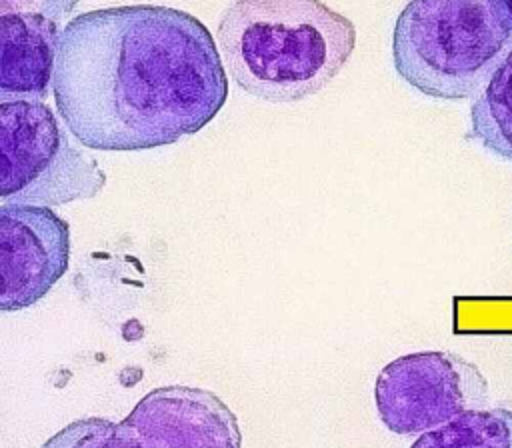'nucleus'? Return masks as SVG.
I'll return each mask as SVG.
<instances>
[{
	"label": "nucleus",
	"mask_w": 512,
	"mask_h": 448,
	"mask_svg": "<svg viewBox=\"0 0 512 448\" xmlns=\"http://www.w3.org/2000/svg\"><path fill=\"white\" fill-rule=\"evenodd\" d=\"M216 32L230 78L266 102L314 96L356 46L352 20L322 0H234Z\"/></svg>",
	"instance_id": "f03ea898"
},
{
	"label": "nucleus",
	"mask_w": 512,
	"mask_h": 448,
	"mask_svg": "<svg viewBox=\"0 0 512 448\" xmlns=\"http://www.w3.org/2000/svg\"><path fill=\"white\" fill-rule=\"evenodd\" d=\"M118 426L128 448H242L240 424L228 404L186 384L150 390Z\"/></svg>",
	"instance_id": "0eeeda50"
},
{
	"label": "nucleus",
	"mask_w": 512,
	"mask_h": 448,
	"mask_svg": "<svg viewBox=\"0 0 512 448\" xmlns=\"http://www.w3.org/2000/svg\"><path fill=\"white\" fill-rule=\"evenodd\" d=\"M488 382L476 364L454 352H410L376 376L380 420L394 434H422L466 410L484 408Z\"/></svg>",
	"instance_id": "39448f33"
},
{
	"label": "nucleus",
	"mask_w": 512,
	"mask_h": 448,
	"mask_svg": "<svg viewBox=\"0 0 512 448\" xmlns=\"http://www.w3.org/2000/svg\"><path fill=\"white\" fill-rule=\"evenodd\" d=\"M70 262V228L50 206H0V310L42 300Z\"/></svg>",
	"instance_id": "423d86ee"
},
{
	"label": "nucleus",
	"mask_w": 512,
	"mask_h": 448,
	"mask_svg": "<svg viewBox=\"0 0 512 448\" xmlns=\"http://www.w3.org/2000/svg\"><path fill=\"white\" fill-rule=\"evenodd\" d=\"M56 110L96 150H148L202 130L226 104L224 62L192 14L154 4L74 16L58 38Z\"/></svg>",
	"instance_id": "f257e3e1"
},
{
	"label": "nucleus",
	"mask_w": 512,
	"mask_h": 448,
	"mask_svg": "<svg viewBox=\"0 0 512 448\" xmlns=\"http://www.w3.org/2000/svg\"><path fill=\"white\" fill-rule=\"evenodd\" d=\"M42 448H128L118 422L88 416L66 424L52 434Z\"/></svg>",
	"instance_id": "9b49d317"
},
{
	"label": "nucleus",
	"mask_w": 512,
	"mask_h": 448,
	"mask_svg": "<svg viewBox=\"0 0 512 448\" xmlns=\"http://www.w3.org/2000/svg\"><path fill=\"white\" fill-rule=\"evenodd\" d=\"M66 0H50L42 10L4 12L0 18V96H32L40 100L54 78L58 50V18Z\"/></svg>",
	"instance_id": "6e6552de"
},
{
	"label": "nucleus",
	"mask_w": 512,
	"mask_h": 448,
	"mask_svg": "<svg viewBox=\"0 0 512 448\" xmlns=\"http://www.w3.org/2000/svg\"><path fill=\"white\" fill-rule=\"evenodd\" d=\"M410 448H512V410L476 408L422 432Z\"/></svg>",
	"instance_id": "9d476101"
},
{
	"label": "nucleus",
	"mask_w": 512,
	"mask_h": 448,
	"mask_svg": "<svg viewBox=\"0 0 512 448\" xmlns=\"http://www.w3.org/2000/svg\"><path fill=\"white\" fill-rule=\"evenodd\" d=\"M502 2H504L506 10H508V14H510V18H512V0H502Z\"/></svg>",
	"instance_id": "f8f14e48"
},
{
	"label": "nucleus",
	"mask_w": 512,
	"mask_h": 448,
	"mask_svg": "<svg viewBox=\"0 0 512 448\" xmlns=\"http://www.w3.org/2000/svg\"><path fill=\"white\" fill-rule=\"evenodd\" d=\"M468 136L496 156L512 160V52L472 102Z\"/></svg>",
	"instance_id": "1a4fd4ad"
},
{
	"label": "nucleus",
	"mask_w": 512,
	"mask_h": 448,
	"mask_svg": "<svg viewBox=\"0 0 512 448\" xmlns=\"http://www.w3.org/2000/svg\"><path fill=\"white\" fill-rule=\"evenodd\" d=\"M510 48L502 0H408L392 34L398 76L440 100L478 96Z\"/></svg>",
	"instance_id": "7ed1b4c3"
},
{
	"label": "nucleus",
	"mask_w": 512,
	"mask_h": 448,
	"mask_svg": "<svg viewBox=\"0 0 512 448\" xmlns=\"http://www.w3.org/2000/svg\"><path fill=\"white\" fill-rule=\"evenodd\" d=\"M106 184L98 162L76 148L42 100L0 102L2 202L58 206L94 198Z\"/></svg>",
	"instance_id": "20e7f679"
}]
</instances>
